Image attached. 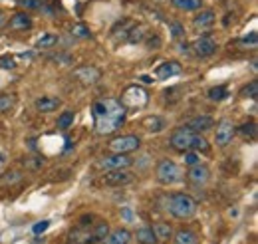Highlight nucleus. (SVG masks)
<instances>
[{"label":"nucleus","mask_w":258,"mask_h":244,"mask_svg":"<svg viewBox=\"0 0 258 244\" xmlns=\"http://www.w3.org/2000/svg\"><path fill=\"white\" fill-rule=\"evenodd\" d=\"M125 107L117 99H99L94 103V119H96V131L99 135H110L115 133L123 121H125Z\"/></svg>","instance_id":"1"},{"label":"nucleus","mask_w":258,"mask_h":244,"mask_svg":"<svg viewBox=\"0 0 258 244\" xmlns=\"http://www.w3.org/2000/svg\"><path fill=\"white\" fill-rule=\"evenodd\" d=\"M169 143L173 149L185 153V151H203V153H209L210 145L209 141L201 135V133H195V131H191L187 125L175 129L173 133H171V137H169Z\"/></svg>","instance_id":"2"},{"label":"nucleus","mask_w":258,"mask_h":244,"mask_svg":"<svg viewBox=\"0 0 258 244\" xmlns=\"http://www.w3.org/2000/svg\"><path fill=\"white\" fill-rule=\"evenodd\" d=\"M167 212L171 216H175V218H191V216H195L197 212V201L193 196L185 195V193H175V195H171L167 198Z\"/></svg>","instance_id":"3"},{"label":"nucleus","mask_w":258,"mask_h":244,"mask_svg":"<svg viewBox=\"0 0 258 244\" xmlns=\"http://www.w3.org/2000/svg\"><path fill=\"white\" fill-rule=\"evenodd\" d=\"M155 177H157V181L161 185L169 187V185H175V183L183 181V171L175 161L163 159V161H159V165L155 169Z\"/></svg>","instance_id":"4"},{"label":"nucleus","mask_w":258,"mask_h":244,"mask_svg":"<svg viewBox=\"0 0 258 244\" xmlns=\"http://www.w3.org/2000/svg\"><path fill=\"white\" fill-rule=\"evenodd\" d=\"M119 103L125 109H141L149 103V94H147V90H143L141 85H129L123 92Z\"/></svg>","instance_id":"5"},{"label":"nucleus","mask_w":258,"mask_h":244,"mask_svg":"<svg viewBox=\"0 0 258 244\" xmlns=\"http://www.w3.org/2000/svg\"><path fill=\"white\" fill-rule=\"evenodd\" d=\"M139 147H141V139L137 135H121V137H115L107 143V149L112 153H123V155L133 153Z\"/></svg>","instance_id":"6"},{"label":"nucleus","mask_w":258,"mask_h":244,"mask_svg":"<svg viewBox=\"0 0 258 244\" xmlns=\"http://www.w3.org/2000/svg\"><path fill=\"white\" fill-rule=\"evenodd\" d=\"M133 163L131 157H127L123 153H112L107 157L99 159L97 161V169H103V171H113V169H129Z\"/></svg>","instance_id":"7"},{"label":"nucleus","mask_w":258,"mask_h":244,"mask_svg":"<svg viewBox=\"0 0 258 244\" xmlns=\"http://www.w3.org/2000/svg\"><path fill=\"white\" fill-rule=\"evenodd\" d=\"M236 135V125L230 119H221L217 123V133H214V141H217L219 147H226L232 137Z\"/></svg>","instance_id":"8"},{"label":"nucleus","mask_w":258,"mask_h":244,"mask_svg":"<svg viewBox=\"0 0 258 244\" xmlns=\"http://www.w3.org/2000/svg\"><path fill=\"white\" fill-rule=\"evenodd\" d=\"M72 76L83 85H94L101 80V72L96 68V65H80V68L74 70Z\"/></svg>","instance_id":"9"},{"label":"nucleus","mask_w":258,"mask_h":244,"mask_svg":"<svg viewBox=\"0 0 258 244\" xmlns=\"http://www.w3.org/2000/svg\"><path fill=\"white\" fill-rule=\"evenodd\" d=\"M133 181V175L129 173L127 169H113V171H107L103 175V183L110 185V187H121V185H129Z\"/></svg>","instance_id":"10"},{"label":"nucleus","mask_w":258,"mask_h":244,"mask_svg":"<svg viewBox=\"0 0 258 244\" xmlns=\"http://www.w3.org/2000/svg\"><path fill=\"white\" fill-rule=\"evenodd\" d=\"M193 52H195L199 58H209L217 52V42L209 36H201L199 40H195V44H193Z\"/></svg>","instance_id":"11"},{"label":"nucleus","mask_w":258,"mask_h":244,"mask_svg":"<svg viewBox=\"0 0 258 244\" xmlns=\"http://www.w3.org/2000/svg\"><path fill=\"white\" fill-rule=\"evenodd\" d=\"M68 244H99V242L94 236L92 227H88V228L80 227V228H76V230H72L68 234Z\"/></svg>","instance_id":"12"},{"label":"nucleus","mask_w":258,"mask_h":244,"mask_svg":"<svg viewBox=\"0 0 258 244\" xmlns=\"http://www.w3.org/2000/svg\"><path fill=\"white\" fill-rule=\"evenodd\" d=\"M6 26H8V30H12V32L30 30V28H32V18H30L28 12H16V14L10 16V20H8Z\"/></svg>","instance_id":"13"},{"label":"nucleus","mask_w":258,"mask_h":244,"mask_svg":"<svg viewBox=\"0 0 258 244\" xmlns=\"http://www.w3.org/2000/svg\"><path fill=\"white\" fill-rule=\"evenodd\" d=\"M187 177H189V181H191L193 185H205V183H209V179H210V171H209V167L197 163V165H193V167L189 169Z\"/></svg>","instance_id":"14"},{"label":"nucleus","mask_w":258,"mask_h":244,"mask_svg":"<svg viewBox=\"0 0 258 244\" xmlns=\"http://www.w3.org/2000/svg\"><path fill=\"white\" fill-rule=\"evenodd\" d=\"M181 74V65L177 62H163L155 68V78L157 80H169L173 76H179Z\"/></svg>","instance_id":"15"},{"label":"nucleus","mask_w":258,"mask_h":244,"mask_svg":"<svg viewBox=\"0 0 258 244\" xmlns=\"http://www.w3.org/2000/svg\"><path fill=\"white\" fill-rule=\"evenodd\" d=\"M131 232L127 228H115V230H110L107 236L101 240V244H129L131 242Z\"/></svg>","instance_id":"16"},{"label":"nucleus","mask_w":258,"mask_h":244,"mask_svg":"<svg viewBox=\"0 0 258 244\" xmlns=\"http://www.w3.org/2000/svg\"><path fill=\"white\" fill-rule=\"evenodd\" d=\"M187 127L191 131H195V133H205V131H209V129L214 127V119L210 115H197V117H193L187 123Z\"/></svg>","instance_id":"17"},{"label":"nucleus","mask_w":258,"mask_h":244,"mask_svg":"<svg viewBox=\"0 0 258 244\" xmlns=\"http://www.w3.org/2000/svg\"><path fill=\"white\" fill-rule=\"evenodd\" d=\"M62 105V99L60 98H54V96H44V98H38L36 99V109L40 114H52Z\"/></svg>","instance_id":"18"},{"label":"nucleus","mask_w":258,"mask_h":244,"mask_svg":"<svg viewBox=\"0 0 258 244\" xmlns=\"http://www.w3.org/2000/svg\"><path fill=\"white\" fill-rule=\"evenodd\" d=\"M214 20H217V16H214V12L212 10H203V12H199L197 16H195V20H193V26L195 28H210L212 24H214Z\"/></svg>","instance_id":"19"},{"label":"nucleus","mask_w":258,"mask_h":244,"mask_svg":"<svg viewBox=\"0 0 258 244\" xmlns=\"http://www.w3.org/2000/svg\"><path fill=\"white\" fill-rule=\"evenodd\" d=\"M171 238H173V244H199V236L193 230H187V228L177 230Z\"/></svg>","instance_id":"20"},{"label":"nucleus","mask_w":258,"mask_h":244,"mask_svg":"<svg viewBox=\"0 0 258 244\" xmlns=\"http://www.w3.org/2000/svg\"><path fill=\"white\" fill-rule=\"evenodd\" d=\"M135 238H137V244H157V242H159L151 227H143V228H139V230L135 232Z\"/></svg>","instance_id":"21"},{"label":"nucleus","mask_w":258,"mask_h":244,"mask_svg":"<svg viewBox=\"0 0 258 244\" xmlns=\"http://www.w3.org/2000/svg\"><path fill=\"white\" fill-rule=\"evenodd\" d=\"M143 127L147 131H151V133H159V131L165 129V119L159 117V115H147L143 119Z\"/></svg>","instance_id":"22"},{"label":"nucleus","mask_w":258,"mask_h":244,"mask_svg":"<svg viewBox=\"0 0 258 244\" xmlns=\"http://www.w3.org/2000/svg\"><path fill=\"white\" fill-rule=\"evenodd\" d=\"M171 4L179 10L193 12V10H199L203 6V0H171Z\"/></svg>","instance_id":"23"},{"label":"nucleus","mask_w":258,"mask_h":244,"mask_svg":"<svg viewBox=\"0 0 258 244\" xmlns=\"http://www.w3.org/2000/svg\"><path fill=\"white\" fill-rule=\"evenodd\" d=\"M153 232H155L159 242H167V240H171V236H173V230H171L169 223H157L153 227Z\"/></svg>","instance_id":"24"},{"label":"nucleus","mask_w":258,"mask_h":244,"mask_svg":"<svg viewBox=\"0 0 258 244\" xmlns=\"http://www.w3.org/2000/svg\"><path fill=\"white\" fill-rule=\"evenodd\" d=\"M22 173H18V171H8L4 175H0V187H12L16 183L22 181Z\"/></svg>","instance_id":"25"},{"label":"nucleus","mask_w":258,"mask_h":244,"mask_svg":"<svg viewBox=\"0 0 258 244\" xmlns=\"http://www.w3.org/2000/svg\"><path fill=\"white\" fill-rule=\"evenodd\" d=\"M92 232H94V236L97 238V242H101V240L107 236V232H110V225H107L105 220H97L96 225H92Z\"/></svg>","instance_id":"26"},{"label":"nucleus","mask_w":258,"mask_h":244,"mask_svg":"<svg viewBox=\"0 0 258 244\" xmlns=\"http://www.w3.org/2000/svg\"><path fill=\"white\" fill-rule=\"evenodd\" d=\"M256 123L254 121H246V123H242L241 127H239V133L244 137V139H256Z\"/></svg>","instance_id":"27"},{"label":"nucleus","mask_w":258,"mask_h":244,"mask_svg":"<svg viewBox=\"0 0 258 244\" xmlns=\"http://www.w3.org/2000/svg\"><path fill=\"white\" fill-rule=\"evenodd\" d=\"M209 98L212 101H223L228 98V90H226V85H217V87H210L209 90Z\"/></svg>","instance_id":"28"},{"label":"nucleus","mask_w":258,"mask_h":244,"mask_svg":"<svg viewBox=\"0 0 258 244\" xmlns=\"http://www.w3.org/2000/svg\"><path fill=\"white\" fill-rule=\"evenodd\" d=\"M16 103V96L14 94H2L0 96V114H6L14 107Z\"/></svg>","instance_id":"29"},{"label":"nucleus","mask_w":258,"mask_h":244,"mask_svg":"<svg viewBox=\"0 0 258 244\" xmlns=\"http://www.w3.org/2000/svg\"><path fill=\"white\" fill-rule=\"evenodd\" d=\"M74 119H76V114L72 112V109H68V112H64L60 117H58V127L60 129H68L74 125Z\"/></svg>","instance_id":"30"},{"label":"nucleus","mask_w":258,"mask_h":244,"mask_svg":"<svg viewBox=\"0 0 258 244\" xmlns=\"http://www.w3.org/2000/svg\"><path fill=\"white\" fill-rule=\"evenodd\" d=\"M256 96H258V81L256 80H252L250 83H246L242 90H241V98H250V99H256Z\"/></svg>","instance_id":"31"},{"label":"nucleus","mask_w":258,"mask_h":244,"mask_svg":"<svg viewBox=\"0 0 258 244\" xmlns=\"http://www.w3.org/2000/svg\"><path fill=\"white\" fill-rule=\"evenodd\" d=\"M145 38V28L143 26H131V30L127 32V42H131V44H137Z\"/></svg>","instance_id":"32"},{"label":"nucleus","mask_w":258,"mask_h":244,"mask_svg":"<svg viewBox=\"0 0 258 244\" xmlns=\"http://www.w3.org/2000/svg\"><path fill=\"white\" fill-rule=\"evenodd\" d=\"M241 46H242V48L254 50V48L258 46V34H256V32H250V34H246L244 38H241Z\"/></svg>","instance_id":"33"},{"label":"nucleus","mask_w":258,"mask_h":244,"mask_svg":"<svg viewBox=\"0 0 258 244\" xmlns=\"http://www.w3.org/2000/svg\"><path fill=\"white\" fill-rule=\"evenodd\" d=\"M70 32H72V36H76V38H90V36H92L90 28L85 26V24H74V26L70 28Z\"/></svg>","instance_id":"34"},{"label":"nucleus","mask_w":258,"mask_h":244,"mask_svg":"<svg viewBox=\"0 0 258 244\" xmlns=\"http://www.w3.org/2000/svg\"><path fill=\"white\" fill-rule=\"evenodd\" d=\"M56 42H58V36H54V34H46V36H42V38L36 42V48H52Z\"/></svg>","instance_id":"35"},{"label":"nucleus","mask_w":258,"mask_h":244,"mask_svg":"<svg viewBox=\"0 0 258 244\" xmlns=\"http://www.w3.org/2000/svg\"><path fill=\"white\" fill-rule=\"evenodd\" d=\"M197 163H201L199 153L197 151H185V165L193 167V165H197Z\"/></svg>","instance_id":"36"},{"label":"nucleus","mask_w":258,"mask_h":244,"mask_svg":"<svg viewBox=\"0 0 258 244\" xmlns=\"http://www.w3.org/2000/svg\"><path fill=\"white\" fill-rule=\"evenodd\" d=\"M14 65H16V62L10 54L0 56V70H14Z\"/></svg>","instance_id":"37"},{"label":"nucleus","mask_w":258,"mask_h":244,"mask_svg":"<svg viewBox=\"0 0 258 244\" xmlns=\"http://www.w3.org/2000/svg\"><path fill=\"white\" fill-rule=\"evenodd\" d=\"M18 4L24 6V8H30V10H40L42 8L40 0H18Z\"/></svg>","instance_id":"38"},{"label":"nucleus","mask_w":258,"mask_h":244,"mask_svg":"<svg viewBox=\"0 0 258 244\" xmlns=\"http://www.w3.org/2000/svg\"><path fill=\"white\" fill-rule=\"evenodd\" d=\"M24 165L28 169H40L42 165H44V159H40V157H28V159H24Z\"/></svg>","instance_id":"39"},{"label":"nucleus","mask_w":258,"mask_h":244,"mask_svg":"<svg viewBox=\"0 0 258 244\" xmlns=\"http://www.w3.org/2000/svg\"><path fill=\"white\" fill-rule=\"evenodd\" d=\"M48 227H50V220H42V223H36V225L32 227V232H34V234H42V232L48 230Z\"/></svg>","instance_id":"40"},{"label":"nucleus","mask_w":258,"mask_h":244,"mask_svg":"<svg viewBox=\"0 0 258 244\" xmlns=\"http://www.w3.org/2000/svg\"><path fill=\"white\" fill-rule=\"evenodd\" d=\"M145 46L151 48V50L159 48V46H161V38H159V36H149V38L145 40Z\"/></svg>","instance_id":"41"},{"label":"nucleus","mask_w":258,"mask_h":244,"mask_svg":"<svg viewBox=\"0 0 258 244\" xmlns=\"http://www.w3.org/2000/svg\"><path fill=\"white\" fill-rule=\"evenodd\" d=\"M169 28H171V34H173V38H181V36L185 34V32H183V26L177 24V22H175V24H171Z\"/></svg>","instance_id":"42"},{"label":"nucleus","mask_w":258,"mask_h":244,"mask_svg":"<svg viewBox=\"0 0 258 244\" xmlns=\"http://www.w3.org/2000/svg\"><path fill=\"white\" fill-rule=\"evenodd\" d=\"M139 80H141V81H143V83H153V81H155V80H153V78H149V76H141V78H139Z\"/></svg>","instance_id":"43"},{"label":"nucleus","mask_w":258,"mask_h":244,"mask_svg":"<svg viewBox=\"0 0 258 244\" xmlns=\"http://www.w3.org/2000/svg\"><path fill=\"white\" fill-rule=\"evenodd\" d=\"M6 24V16H4V12H0V28H2Z\"/></svg>","instance_id":"44"}]
</instances>
